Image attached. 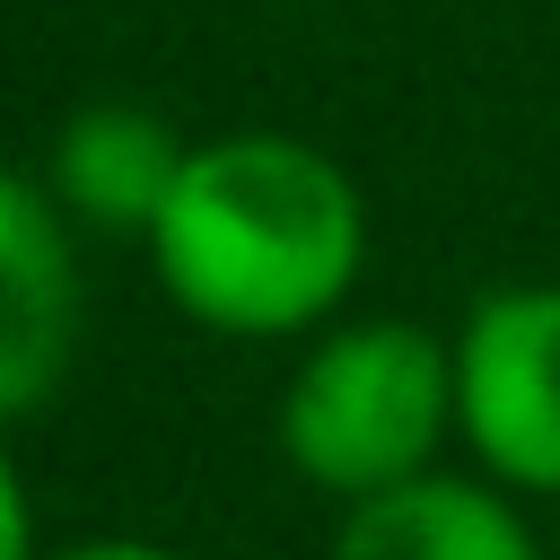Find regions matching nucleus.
Listing matches in <instances>:
<instances>
[{"mask_svg":"<svg viewBox=\"0 0 560 560\" xmlns=\"http://www.w3.org/2000/svg\"><path fill=\"white\" fill-rule=\"evenodd\" d=\"M158 298L219 341H315L350 315L368 271V192L359 175L271 122L192 140L158 228L140 236Z\"/></svg>","mask_w":560,"mask_h":560,"instance_id":"obj_1","label":"nucleus"},{"mask_svg":"<svg viewBox=\"0 0 560 560\" xmlns=\"http://www.w3.org/2000/svg\"><path fill=\"white\" fill-rule=\"evenodd\" d=\"M271 446L332 508L438 472V455L455 446V332L411 315L324 324L280 376Z\"/></svg>","mask_w":560,"mask_h":560,"instance_id":"obj_2","label":"nucleus"},{"mask_svg":"<svg viewBox=\"0 0 560 560\" xmlns=\"http://www.w3.org/2000/svg\"><path fill=\"white\" fill-rule=\"evenodd\" d=\"M455 446L516 499H560V280H499L455 324Z\"/></svg>","mask_w":560,"mask_h":560,"instance_id":"obj_3","label":"nucleus"},{"mask_svg":"<svg viewBox=\"0 0 560 560\" xmlns=\"http://www.w3.org/2000/svg\"><path fill=\"white\" fill-rule=\"evenodd\" d=\"M79 228L35 166H0V429L35 420L79 359Z\"/></svg>","mask_w":560,"mask_h":560,"instance_id":"obj_4","label":"nucleus"},{"mask_svg":"<svg viewBox=\"0 0 560 560\" xmlns=\"http://www.w3.org/2000/svg\"><path fill=\"white\" fill-rule=\"evenodd\" d=\"M184 158H192V140L166 114H149V105H79L52 131V149H44L35 175L70 210L79 236H131L140 245L158 228Z\"/></svg>","mask_w":560,"mask_h":560,"instance_id":"obj_5","label":"nucleus"},{"mask_svg":"<svg viewBox=\"0 0 560 560\" xmlns=\"http://www.w3.org/2000/svg\"><path fill=\"white\" fill-rule=\"evenodd\" d=\"M324 560H551V534H534L525 499L490 472H420L402 490H376L341 508Z\"/></svg>","mask_w":560,"mask_h":560,"instance_id":"obj_6","label":"nucleus"},{"mask_svg":"<svg viewBox=\"0 0 560 560\" xmlns=\"http://www.w3.org/2000/svg\"><path fill=\"white\" fill-rule=\"evenodd\" d=\"M0 560H44L35 499H26V472H18V455H9V429H0Z\"/></svg>","mask_w":560,"mask_h":560,"instance_id":"obj_7","label":"nucleus"},{"mask_svg":"<svg viewBox=\"0 0 560 560\" xmlns=\"http://www.w3.org/2000/svg\"><path fill=\"white\" fill-rule=\"evenodd\" d=\"M44 560H192V551L149 534H79V542H44Z\"/></svg>","mask_w":560,"mask_h":560,"instance_id":"obj_8","label":"nucleus"},{"mask_svg":"<svg viewBox=\"0 0 560 560\" xmlns=\"http://www.w3.org/2000/svg\"><path fill=\"white\" fill-rule=\"evenodd\" d=\"M298 9H324V0H298Z\"/></svg>","mask_w":560,"mask_h":560,"instance_id":"obj_9","label":"nucleus"},{"mask_svg":"<svg viewBox=\"0 0 560 560\" xmlns=\"http://www.w3.org/2000/svg\"><path fill=\"white\" fill-rule=\"evenodd\" d=\"M551 560H560V534H551Z\"/></svg>","mask_w":560,"mask_h":560,"instance_id":"obj_10","label":"nucleus"}]
</instances>
